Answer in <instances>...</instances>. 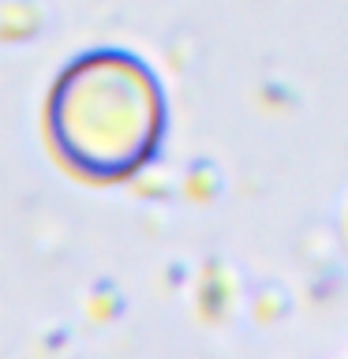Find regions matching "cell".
<instances>
[{"mask_svg": "<svg viewBox=\"0 0 348 359\" xmlns=\"http://www.w3.org/2000/svg\"><path fill=\"white\" fill-rule=\"evenodd\" d=\"M168 128L165 86L128 49L72 56L45 97V139L56 161L90 184H123L157 157Z\"/></svg>", "mask_w": 348, "mask_h": 359, "instance_id": "obj_1", "label": "cell"}]
</instances>
